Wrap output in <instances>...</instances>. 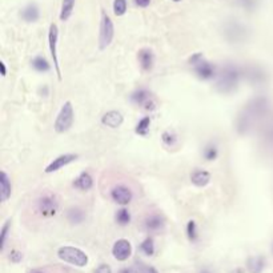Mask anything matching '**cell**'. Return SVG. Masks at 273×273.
<instances>
[{
	"mask_svg": "<svg viewBox=\"0 0 273 273\" xmlns=\"http://www.w3.org/2000/svg\"><path fill=\"white\" fill-rule=\"evenodd\" d=\"M0 68H1V76L4 77V76L7 75V68H5L4 61H0Z\"/></svg>",
	"mask_w": 273,
	"mask_h": 273,
	"instance_id": "cell-40",
	"label": "cell"
},
{
	"mask_svg": "<svg viewBox=\"0 0 273 273\" xmlns=\"http://www.w3.org/2000/svg\"><path fill=\"white\" fill-rule=\"evenodd\" d=\"M96 273H112V271H111L108 265L103 264V265H100L99 268L96 269Z\"/></svg>",
	"mask_w": 273,
	"mask_h": 273,
	"instance_id": "cell-38",
	"label": "cell"
},
{
	"mask_svg": "<svg viewBox=\"0 0 273 273\" xmlns=\"http://www.w3.org/2000/svg\"><path fill=\"white\" fill-rule=\"evenodd\" d=\"M77 157H79V156L76 155V153H64V155L57 156V157H55V159L46 167L44 172H46V174L57 172V171H60L61 168H64L66 165L74 163Z\"/></svg>",
	"mask_w": 273,
	"mask_h": 273,
	"instance_id": "cell-13",
	"label": "cell"
},
{
	"mask_svg": "<svg viewBox=\"0 0 273 273\" xmlns=\"http://www.w3.org/2000/svg\"><path fill=\"white\" fill-rule=\"evenodd\" d=\"M112 254L118 261H125L131 257L132 254V245L131 243L125 239H120L112 247Z\"/></svg>",
	"mask_w": 273,
	"mask_h": 273,
	"instance_id": "cell-14",
	"label": "cell"
},
{
	"mask_svg": "<svg viewBox=\"0 0 273 273\" xmlns=\"http://www.w3.org/2000/svg\"><path fill=\"white\" fill-rule=\"evenodd\" d=\"M124 122L123 115L119 111H108L107 113H104L103 118H101V123H103L105 127L108 128H119Z\"/></svg>",
	"mask_w": 273,
	"mask_h": 273,
	"instance_id": "cell-18",
	"label": "cell"
},
{
	"mask_svg": "<svg viewBox=\"0 0 273 273\" xmlns=\"http://www.w3.org/2000/svg\"><path fill=\"white\" fill-rule=\"evenodd\" d=\"M137 60L144 72L152 71V68L155 66V55L149 48H142L137 53Z\"/></svg>",
	"mask_w": 273,
	"mask_h": 273,
	"instance_id": "cell-16",
	"label": "cell"
},
{
	"mask_svg": "<svg viewBox=\"0 0 273 273\" xmlns=\"http://www.w3.org/2000/svg\"><path fill=\"white\" fill-rule=\"evenodd\" d=\"M131 213L128 211L127 208H122V209H119L116 215H115V220L118 223L119 225L122 226H125L128 225L129 223H131Z\"/></svg>",
	"mask_w": 273,
	"mask_h": 273,
	"instance_id": "cell-28",
	"label": "cell"
},
{
	"mask_svg": "<svg viewBox=\"0 0 273 273\" xmlns=\"http://www.w3.org/2000/svg\"><path fill=\"white\" fill-rule=\"evenodd\" d=\"M174 1H176V3H177V1H181V0H174Z\"/></svg>",
	"mask_w": 273,
	"mask_h": 273,
	"instance_id": "cell-43",
	"label": "cell"
},
{
	"mask_svg": "<svg viewBox=\"0 0 273 273\" xmlns=\"http://www.w3.org/2000/svg\"><path fill=\"white\" fill-rule=\"evenodd\" d=\"M31 273H44V272H43V271H32Z\"/></svg>",
	"mask_w": 273,
	"mask_h": 273,
	"instance_id": "cell-42",
	"label": "cell"
},
{
	"mask_svg": "<svg viewBox=\"0 0 273 273\" xmlns=\"http://www.w3.org/2000/svg\"><path fill=\"white\" fill-rule=\"evenodd\" d=\"M247 268H248L249 273H261L265 268V261L261 256L249 257L247 261Z\"/></svg>",
	"mask_w": 273,
	"mask_h": 273,
	"instance_id": "cell-24",
	"label": "cell"
},
{
	"mask_svg": "<svg viewBox=\"0 0 273 273\" xmlns=\"http://www.w3.org/2000/svg\"><path fill=\"white\" fill-rule=\"evenodd\" d=\"M144 229L149 233H159L164 229L165 226V220L164 217L161 215H157V213H152V215H148V216L144 219Z\"/></svg>",
	"mask_w": 273,
	"mask_h": 273,
	"instance_id": "cell-15",
	"label": "cell"
},
{
	"mask_svg": "<svg viewBox=\"0 0 273 273\" xmlns=\"http://www.w3.org/2000/svg\"><path fill=\"white\" fill-rule=\"evenodd\" d=\"M269 112V101L264 96H257L249 100L241 109L236 119V131L239 135H248L254 125Z\"/></svg>",
	"mask_w": 273,
	"mask_h": 273,
	"instance_id": "cell-1",
	"label": "cell"
},
{
	"mask_svg": "<svg viewBox=\"0 0 273 273\" xmlns=\"http://www.w3.org/2000/svg\"><path fill=\"white\" fill-rule=\"evenodd\" d=\"M67 220L72 225H79L85 220V212L79 207H72L67 211Z\"/></svg>",
	"mask_w": 273,
	"mask_h": 273,
	"instance_id": "cell-22",
	"label": "cell"
},
{
	"mask_svg": "<svg viewBox=\"0 0 273 273\" xmlns=\"http://www.w3.org/2000/svg\"><path fill=\"white\" fill-rule=\"evenodd\" d=\"M31 66L36 72L39 74H46V72L51 71V64L50 61L43 56H35L31 61Z\"/></svg>",
	"mask_w": 273,
	"mask_h": 273,
	"instance_id": "cell-23",
	"label": "cell"
},
{
	"mask_svg": "<svg viewBox=\"0 0 273 273\" xmlns=\"http://www.w3.org/2000/svg\"><path fill=\"white\" fill-rule=\"evenodd\" d=\"M191 181H192L193 185H196L199 188L207 187L208 184L211 183V174L204 170L193 171L191 174Z\"/></svg>",
	"mask_w": 273,
	"mask_h": 273,
	"instance_id": "cell-19",
	"label": "cell"
},
{
	"mask_svg": "<svg viewBox=\"0 0 273 273\" xmlns=\"http://www.w3.org/2000/svg\"><path fill=\"white\" fill-rule=\"evenodd\" d=\"M76 0H63L60 10V20L61 22H67L72 16L74 8H75Z\"/></svg>",
	"mask_w": 273,
	"mask_h": 273,
	"instance_id": "cell-25",
	"label": "cell"
},
{
	"mask_svg": "<svg viewBox=\"0 0 273 273\" xmlns=\"http://www.w3.org/2000/svg\"><path fill=\"white\" fill-rule=\"evenodd\" d=\"M10 260H11V263H14V264L20 263V261L23 260V253H22L20 250H16V249L11 250Z\"/></svg>",
	"mask_w": 273,
	"mask_h": 273,
	"instance_id": "cell-35",
	"label": "cell"
},
{
	"mask_svg": "<svg viewBox=\"0 0 273 273\" xmlns=\"http://www.w3.org/2000/svg\"><path fill=\"white\" fill-rule=\"evenodd\" d=\"M57 40H59V28L55 23H52L50 25V31H48V47H50V52H51V57L53 60V67L56 71L57 79L63 80L61 77V70L60 64H59V57H57Z\"/></svg>",
	"mask_w": 273,
	"mask_h": 273,
	"instance_id": "cell-9",
	"label": "cell"
},
{
	"mask_svg": "<svg viewBox=\"0 0 273 273\" xmlns=\"http://www.w3.org/2000/svg\"><path fill=\"white\" fill-rule=\"evenodd\" d=\"M185 231H187V236H188V240L191 243H196L199 240V229H198V224L195 220H189L187 223V228H185Z\"/></svg>",
	"mask_w": 273,
	"mask_h": 273,
	"instance_id": "cell-29",
	"label": "cell"
},
{
	"mask_svg": "<svg viewBox=\"0 0 273 273\" xmlns=\"http://www.w3.org/2000/svg\"><path fill=\"white\" fill-rule=\"evenodd\" d=\"M22 19L25 23H36L40 18V10L36 3H28L20 12Z\"/></svg>",
	"mask_w": 273,
	"mask_h": 273,
	"instance_id": "cell-17",
	"label": "cell"
},
{
	"mask_svg": "<svg viewBox=\"0 0 273 273\" xmlns=\"http://www.w3.org/2000/svg\"><path fill=\"white\" fill-rule=\"evenodd\" d=\"M243 76L252 85H264L267 83V72L259 66H247L243 68Z\"/></svg>",
	"mask_w": 273,
	"mask_h": 273,
	"instance_id": "cell-11",
	"label": "cell"
},
{
	"mask_svg": "<svg viewBox=\"0 0 273 273\" xmlns=\"http://www.w3.org/2000/svg\"><path fill=\"white\" fill-rule=\"evenodd\" d=\"M11 219H8L7 222L4 223V225L1 226V231H0V249L4 250L5 243H7V237H8V233H10L11 229Z\"/></svg>",
	"mask_w": 273,
	"mask_h": 273,
	"instance_id": "cell-32",
	"label": "cell"
},
{
	"mask_svg": "<svg viewBox=\"0 0 273 273\" xmlns=\"http://www.w3.org/2000/svg\"><path fill=\"white\" fill-rule=\"evenodd\" d=\"M133 1H135V4L137 7H142V8H146V7L151 4V0H133Z\"/></svg>",
	"mask_w": 273,
	"mask_h": 273,
	"instance_id": "cell-37",
	"label": "cell"
},
{
	"mask_svg": "<svg viewBox=\"0 0 273 273\" xmlns=\"http://www.w3.org/2000/svg\"><path fill=\"white\" fill-rule=\"evenodd\" d=\"M219 156V148L215 143H208L207 146L202 148V157L207 161H215Z\"/></svg>",
	"mask_w": 273,
	"mask_h": 273,
	"instance_id": "cell-26",
	"label": "cell"
},
{
	"mask_svg": "<svg viewBox=\"0 0 273 273\" xmlns=\"http://www.w3.org/2000/svg\"><path fill=\"white\" fill-rule=\"evenodd\" d=\"M127 0H115L113 1V14L116 16H123L127 12Z\"/></svg>",
	"mask_w": 273,
	"mask_h": 273,
	"instance_id": "cell-33",
	"label": "cell"
},
{
	"mask_svg": "<svg viewBox=\"0 0 273 273\" xmlns=\"http://www.w3.org/2000/svg\"><path fill=\"white\" fill-rule=\"evenodd\" d=\"M189 66L193 68V72L195 75L198 76L199 79L201 80H212V79H216L217 77V67L211 63L209 60H207L201 52H198V53H193L192 56L189 57Z\"/></svg>",
	"mask_w": 273,
	"mask_h": 273,
	"instance_id": "cell-3",
	"label": "cell"
},
{
	"mask_svg": "<svg viewBox=\"0 0 273 273\" xmlns=\"http://www.w3.org/2000/svg\"><path fill=\"white\" fill-rule=\"evenodd\" d=\"M131 100L132 103L136 104L137 107H140V108H143L144 111H148V112L155 111L156 107H157L151 92L144 90V88L135 91V92L131 95Z\"/></svg>",
	"mask_w": 273,
	"mask_h": 273,
	"instance_id": "cell-10",
	"label": "cell"
},
{
	"mask_svg": "<svg viewBox=\"0 0 273 273\" xmlns=\"http://www.w3.org/2000/svg\"><path fill=\"white\" fill-rule=\"evenodd\" d=\"M223 36L231 44H243L249 39V29L240 22L231 20L223 27Z\"/></svg>",
	"mask_w": 273,
	"mask_h": 273,
	"instance_id": "cell-4",
	"label": "cell"
},
{
	"mask_svg": "<svg viewBox=\"0 0 273 273\" xmlns=\"http://www.w3.org/2000/svg\"><path fill=\"white\" fill-rule=\"evenodd\" d=\"M74 187L79 191L87 192L94 187V179L90 174V172H81L74 181Z\"/></svg>",
	"mask_w": 273,
	"mask_h": 273,
	"instance_id": "cell-20",
	"label": "cell"
},
{
	"mask_svg": "<svg viewBox=\"0 0 273 273\" xmlns=\"http://www.w3.org/2000/svg\"><path fill=\"white\" fill-rule=\"evenodd\" d=\"M115 36V25L112 19L103 11L101 15V22H100V33H99V48L105 50L111 46Z\"/></svg>",
	"mask_w": 273,
	"mask_h": 273,
	"instance_id": "cell-8",
	"label": "cell"
},
{
	"mask_svg": "<svg viewBox=\"0 0 273 273\" xmlns=\"http://www.w3.org/2000/svg\"><path fill=\"white\" fill-rule=\"evenodd\" d=\"M161 140H163V143H164V146L174 147L176 146V143H177V135H176L174 131L167 129V131L163 132V135H161Z\"/></svg>",
	"mask_w": 273,
	"mask_h": 273,
	"instance_id": "cell-30",
	"label": "cell"
},
{
	"mask_svg": "<svg viewBox=\"0 0 273 273\" xmlns=\"http://www.w3.org/2000/svg\"><path fill=\"white\" fill-rule=\"evenodd\" d=\"M140 250L146 256H153V253H155V243H153V239L152 237H147L146 240L140 244Z\"/></svg>",
	"mask_w": 273,
	"mask_h": 273,
	"instance_id": "cell-31",
	"label": "cell"
},
{
	"mask_svg": "<svg viewBox=\"0 0 273 273\" xmlns=\"http://www.w3.org/2000/svg\"><path fill=\"white\" fill-rule=\"evenodd\" d=\"M57 256L64 263L71 264V265H75V267H79V268H83V267H85L88 264V256L85 254V252H83L80 248L71 247V245L60 247L57 249Z\"/></svg>",
	"mask_w": 273,
	"mask_h": 273,
	"instance_id": "cell-6",
	"label": "cell"
},
{
	"mask_svg": "<svg viewBox=\"0 0 273 273\" xmlns=\"http://www.w3.org/2000/svg\"><path fill=\"white\" fill-rule=\"evenodd\" d=\"M111 199H112L113 201L119 204V205H122V207H125L128 205L129 202L132 201V199H133V193L129 188H128L127 185H124V184H116L112 189H111Z\"/></svg>",
	"mask_w": 273,
	"mask_h": 273,
	"instance_id": "cell-12",
	"label": "cell"
},
{
	"mask_svg": "<svg viewBox=\"0 0 273 273\" xmlns=\"http://www.w3.org/2000/svg\"><path fill=\"white\" fill-rule=\"evenodd\" d=\"M60 201L55 193L44 192L36 200V211L42 217H53L59 212Z\"/></svg>",
	"mask_w": 273,
	"mask_h": 273,
	"instance_id": "cell-5",
	"label": "cell"
},
{
	"mask_svg": "<svg viewBox=\"0 0 273 273\" xmlns=\"http://www.w3.org/2000/svg\"><path fill=\"white\" fill-rule=\"evenodd\" d=\"M140 273H159V272H157L153 267H149V265H142V267H140Z\"/></svg>",
	"mask_w": 273,
	"mask_h": 273,
	"instance_id": "cell-36",
	"label": "cell"
},
{
	"mask_svg": "<svg viewBox=\"0 0 273 273\" xmlns=\"http://www.w3.org/2000/svg\"><path fill=\"white\" fill-rule=\"evenodd\" d=\"M119 273H137V271L133 268H123L119 271Z\"/></svg>",
	"mask_w": 273,
	"mask_h": 273,
	"instance_id": "cell-39",
	"label": "cell"
},
{
	"mask_svg": "<svg viewBox=\"0 0 273 273\" xmlns=\"http://www.w3.org/2000/svg\"><path fill=\"white\" fill-rule=\"evenodd\" d=\"M75 122V111L71 101H66L61 105L60 111L57 113L56 120L53 123V129L56 133H64L70 131Z\"/></svg>",
	"mask_w": 273,
	"mask_h": 273,
	"instance_id": "cell-7",
	"label": "cell"
},
{
	"mask_svg": "<svg viewBox=\"0 0 273 273\" xmlns=\"http://www.w3.org/2000/svg\"><path fill=\"white\" fill-rule=\"evenodd\" d=\"M241 77H243V70L240 67L233 63H226L225 66L219 70L215 88L217 92L223 95L233 94L240 85Z\"/></svg>",
	"mask_w": 273,
	"mask_h": 273,
	"instance_id": "cell-2",
	"label": "cell"
},
{
	"mask_svg": "<svg viewBox=\"0 0 273 273\" xmlns=\"http://www.w3.org/2000/svg\"><path fill=\"white\" fill-rule=\"evenodd\" d=\"M149 127H151V118H149V116H146V118H143L140 122L137 123L135 132H136L139 136L146 137L147 135L149 133Z\"/></svg>",
	"mask_w": 273,
	"mask_h": 273,
	"instance_id": "cell-27",
	"label": "cell"
},
{
	"mask_svg": "<svg viewBox=\"0 0 273 273\" xmlns=\"http://www.w3.org/2000/svg\"><path fill=\"white\" fill-rule=\"evenodd\" d=\"M11 193H12V185H11L10 177L4 171H1V174H0V199H1V202L7 201L11 198Z\"/></svg>",
	"mask_w": 273,
	"mask_h": 273,
	"instance_id": "cell-21",
	"label": "cell"
},
{
	"mask_svg": "<svg viewBox=\"0 0 273 273\" xmlns=\"http://www.w3.org/2000/svg\"><path fill=\"white\" fill-rule=\"evenodd\" d=\"M200 273H211V272H209L208 269H202V271H201V272H200Z\"/></svg>",
	"mask_w": 273,
	"mask_h": 273,
	"instance_id": "cell-41",
	"label": "cell"
},
{
	"mask_svg": "<svg viewBox=\"0 0 273 273\" xmlns=\"http://www.w3.org/2000/svg\"><path fill=\"white\" fill-rule=\"evenodd\" d=\"M237 1H239V5H241L247 11H252L257 7V0H237Z\"/></svg>",
	"mask_w": 273,
	"mask_h": 273,
	"instance_id": "cell-34",
	"label": "cell"
}]
</instances>
